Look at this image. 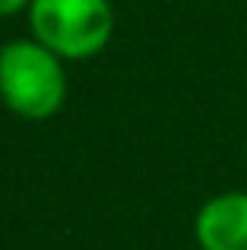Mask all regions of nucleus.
<instances>
[{"label": "nucleus", "mask_w": 247, "mask_h": 250, "mask_svg": "<svg viewBox=\"0 0 247 250\" xmlns=\"http://www.w3.org/2000/svg\"><path fill=\"white\" fill-rule=\"evenodd\" d=\"M63 57L38 38H13L0 48V102L25 121H48L63 108Z\"/></svg>", "instance_id": "f257e3e1"}, {"label": "nucleus", "mask_w": 247, "mask_h": 250, "mask_svg": "<svg viewBox=\"0 0 247 250\" xmlns=\"http://www.w3.org/2000/svg\"><path fill=\"white\" fill-rule=\"evenodd\" d=\"M32 38L63 61H86L108 48L114 32L111 0H32Z\"/></svg>", "instance_id": "f03ea898"}, {"label": "nucleus", "mask_w": 247, "mask_h": 250, "mask_svg": "<svg viewBox=\"0 0 247 250\" xmlns=\"http://www.w3.org/2000/svg\"><path fill=\"white\" fill-rule=\"evenodd\" d=\"M200 250H247V190H225L200 206L193 219Z\"/></svg>", "instance_id": "7ed1b4c3"}, {"label": "nucleus", "mask_w": 247, "mask_h": 250, "mask_svg": "<svg viewBox=\"0 0 247 250\" xmlns=\"http://www.w3.org/2000/svg\"><path fill=\"white\" fill-rule=\"evenodd\" d=\"M29 3H32V0H0V19L16 16L19 10H29Z\"/></svg>", "instance_id": "20e7f679"}]
</instances>
